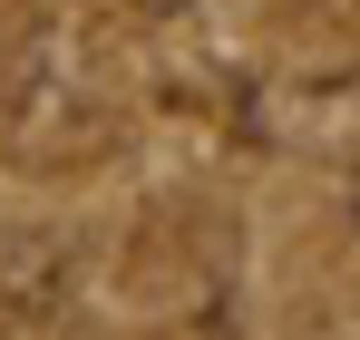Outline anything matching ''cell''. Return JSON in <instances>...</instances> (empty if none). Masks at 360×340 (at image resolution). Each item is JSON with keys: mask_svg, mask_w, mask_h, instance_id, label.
<instances>
[{"mask_svg": "<svg viewBox=\"0 0 360 340\" xmlns=\"http://www.w3.org/2000/svg\"><path fill=\"white\" fill-rule=\"evenodd\" d=\"M341 214H351V233H360V166L341 175Z\"/></svg>", "mask_w": 360, "mask_h": 340, "instance_id": "cell-1", "label": "cell"}]
</instances>
